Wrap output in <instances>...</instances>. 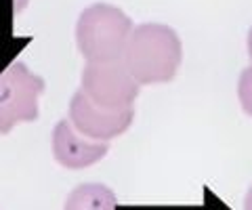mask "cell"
Returning a JSON list of instances; mask_svg holds the SVG:
<instances>
[{"mask_svg":"<svg viewBox=\"0 0 252 210\" xmlns=\"http://www.w3.org/2000/svg\"><path fill=\"white\" fill-rule=\"evenodd\" d=\"M181 40L177 32L164 23H143L132 30L122 53L130 76L143 84L170 82L181 65Z\"/></svg>","mask_w":252,"mask_h":210,"instance_id":"cell-1","label":"cell"},{"mask_svg":"<svg viewBox=\"0 0 252 210\" xmlns=\"http://www.w3.org/2000/svg\"><path fill=\"white\" fill-rule=\"evenodd\" d=\"M132 21L124 11L107 2H94L76 21V44L86 63L122 59L132 34Z\"/></svg>","mask_w":252,"mask_h":210,"instance_id":"cell-2","label":"cell"},{"mask_svg":"<svg viewBox=\"0 0 252 210\" xmlns=\"http://www.w3.org/2000/svg\"><path fill=\"white\" fill-rule=\"evenodd\" d=\"M42 92L44 80L21 61L0 69V135H9L17 122L36 120Z\"/></svg>","mask_w":252,"mask_h":210,"instance_id":"cell-3","label":"cell"},{"mask_svg":"<svg viewBox=\"0 0 252 210\" xmlns=\"http://www.w3.org/2000/svg\"><path fill=\"white\" fill-rule=\"evenodd\" d=\"M80 89L93 103L107 110L132 107L139 97L141 84L130 76L122 59L103 61V63H86L82 69Z\"/></svg>","mask_w":252,"mask_h":210,"instance_id":"cell-4","label":"cell"},{"mask_svg":"<svg viewBox=\"0 0 252 210\" xmlns=\"http://www.w3.org/2000/svg\"><path fill=\"white\" fill-rule=\"evenodd\" d=\"M135 118L132 107L124 110H107L84 95V90H76L69 101V122L86 139L93 141H109L114 137L124 135Z\"/></svg>","mask_w":252,"mask_h":210,"instance_id":"cell-5","label":"cell"},{"mask_svg":"<svg viewBox=\"0 0 252 210\" xmlns=\"http://www.w3.org/2000/svg\"><path fill=\"white\" fill-rule=\"evenodd\" d=\"M51 145H53L55 160H57L61 166L72 168V170H80V168L97 164L109 151V143L93 141V139L82 137L72 126L69 120H59L55 124Z\"/></svg>","mask_w":252,"mask_h":210,"instance_id":"cell-6","label":"cell"},{"mask_svg":"<svg viewBox=\"0 0 252 210\" xmlns=\"http://www.w3.org/2000/svg\"><path fill=\"white\" fill-rule=\"evenodd\" d=\"M116 193L101 183H84L67 196L63 210H116Z\"/></svg>","mask_w":252,"mask_h":210,"instance_id":"cell-7","label":"cell"},{"mask_svg":"<svg viewBox=\"0 0 252 210\" xmlns=\"http://www.w3.org/2000/svg\"><path fill=\"white\" fill-rule=\"evenodd\" d=\"M238 97L242 103V110L246 112L252 118V65L246 67L240 74V82H238Z\"/></svg>","mask_w":252,"mask_h":210,"instance_id":"cell-8","label":"cell"},{"mask_svg":"<svg viewBox=\"0 0 252 210\" xmlns=\"http://www.w3.org/2000/svg\"><path fill=\"white\" fill-rule=\"evenodd\" d=\"M244 210H252V187L246 193V200H244Z\"/></svg>","mask_w":252,"mask_h":210,"instance_id":"cell-9","label":"cell"},{"mask_svg":"<svg viewBox=\"0 0 252 210\" xmlns=\"http://www.w3.org/2000/svg\"><path fill=\"white\" fill-rule=\"evenodd\" d=\"M248 55L252 59V28H250V34H248Z\"/></svg>","mask_w":252,"mask_h":210,"instance_id":"cell-10","label":"cell"}]
</instances>
